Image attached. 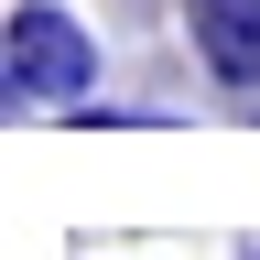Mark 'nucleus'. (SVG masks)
<instances>
[{"instance_id": "1", "label": "nucleus", "mask_w": 260, "mask_h": 260, "mask_svg": "<svg viewBox=\"0 0 260 260\" xmlns=\"http://www.w3.org/2000/svg\"><path fill=\"white\" fill-rule=\"evenodd\" d=\"M87 87H98V32L65 0H11V22H0V109L65 119V109H87Z\"/></svg>"}, {"instance_id": "2", "label": "nucleus", "mask_w": 260, "mask_h": 260, "mask_svg": "<svg viewBox=\"0 0 260 260\" xmlns=\"http://www.w3.org/2000/svg\"><path fill=\"white\" fill-rule=\"evenodd\" d=\"M174 22H184V54L206 65L217 87H260V0H174Z\"/></svg>"}, {"instance_id": "3", "label": "nucleus", "mask_w": 260, "mask_h": 260, "mask_svg": "<svg viewBox=\"0 0 260 260\" xmlns=\"http://www.w3.org/2000/svg\"><path fill=\"white\" fill-rule=\"evenodd\" d=\"M239 260H260V249H239Z\"/></svg>"}]
</instances>
